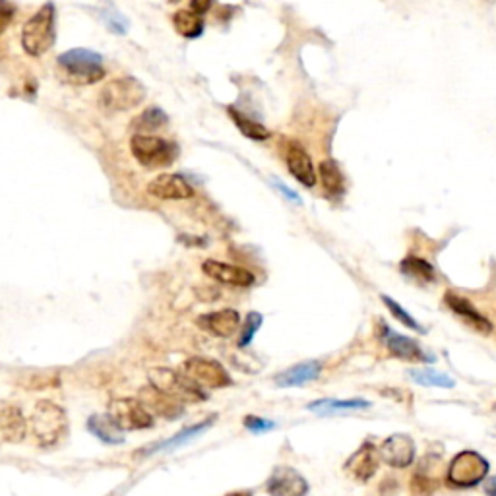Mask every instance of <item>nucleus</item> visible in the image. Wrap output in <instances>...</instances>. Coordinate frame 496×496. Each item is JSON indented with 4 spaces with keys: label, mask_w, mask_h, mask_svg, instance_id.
<instances>
[{
    "label": "nucleus",
    "mask_w": 496,
    "mask_h": 496,
    "mask_svg": "<svg viewBox=\"0 0 496 496\" xmlns=\"http://www.w3.org/2000/svg\"><path fill=\"white\" fill-rule=\"evenodd\" d=\"M198 328L208 332L215 337H231L236 330L241 328V314L235 309H223V311L208 312L196 320Z\"/></svg>",
    "instance_id": "dca6fc26"
},
{
    "label": "nucleus",
    "mask_w": 496,
    "mask_h": 496,
    "mask_svg": "<svg viewBox=\"0 0 496 496\" xmlns=\"http://www.w3.org/2000/svg\"><path fill=\"white\" fill-rule=\"evenodd\" d=\"M488 473V462L473 450H463L450 462L448 469V483L454 487H475L481 481H485Z\"/></svg>",
    "instance_id": "0eeeda50"
},
{
    "label": "nucleus",
    "mask_w": 496,
    "mask_h": 496,
    "mask_svg": "<svg viewBox=\"0 0 496 496\" xmlns=\"http://www.w3.org/2000/svg\"><path fill=\"white\" fill-rule=\"evenodd\" d=\"M183 374H186L198 386L211 388V390H221L233 384L223 364H219L213 359H204V357H190L188 361H185Z\"/></svg>",
    "instance_id": "1a4fd4ad"
},
{
    "label": "nucleus",
    "mask_w": 496,
    "mask_h": 496,
    "mask_svg": "<svg viewBox=\"0 0 496 496\" xmlns=\"http://www.w3.org/2000/svg\"><path fill=\"white\" fill-rule=\"evenodd\" d=\"M271 183H274V186L278 188L279 192L283 194V198H287V200H291V202H295V204H299V206L303 204V200H301V196H299V194L295 192V190H291L289 186L283 185L281 180H278V178H274Z\"/></svg>",
    "instance_id": "e433bc0d"
},
{
    "label": "nucleus",
    "mask_w": 496,
    "mask_h": 496,
    "mask_svg": "<svg viewBox=\"0 0 496 496\" xmlns=\"http://www.w3.org/2000/svg\"><path fill=\"white\" fill-rule=\"evenodd\" d=\"M150 384L153 388H157L165 394L173 395L180 399L183 404L186 402H204L206 394L204 390L196 382L188 378L183 372H175L171 369H152L150 370Z\"/></svg>",
    "instance_id": "423d86ee"
},
{
    "label": "nucleus",
    "mask_w": 496,
    "mask_h": 496,
    "mask_svg": "<svg viewBox=\"0 0 496 496\" xmlns=\"http://www.w3.org/2000/svg\"><path fill=\"white\" fill-rule=\"evenodd\" d=\"M244 427L254 432V434H262V432H268V430L276 429V425L271 420L262 419V417H254V415H248L244 417Z\"/></svg>",
    "instance_id": "f704fd0d"
},
{
    "label": "nucleus",
    "mask_w": 496,
    "mask_h": 496,
    "mask_svg": "<svg viewBox=\"0 0 496 496\" xmlns=\"http://www.w3.org/2000/svg\"><path fill=\"white\" fill-rule=\"evenodd\" d=\"M163 125H167V115L160 109V107H150L134 120V128L138 130V134L143 132H153L160 130Z\"/></svg>",
    "instance_id": "c756f323"
},
{
    "label": "nucleus",
    "mask_w": 496,
    "mask_h": 496,
    "mask_svg": "<svg viewBox=\"0 0 496 496\" xmlns=\"http://www.w3.org/2000/svg\"><path fill=\"white\" fill-rule=\"evenodd\" d=\"M409 376L415 384L427 388H454L455 380L450 378L444 372H438L432 369H417L409 370Z\"/></svg>",
    "instance_id": "c85d7f7f"
},
{
    "label": "nucleus",
    "mask_w": 496,
    "mask_h": 496,
    "mask_svg": "<svg viewBox=\"0 0 496 496\" xmlns=\"http://www.w3.org/2000/svg\"><path fill=\"white\" fill-rule=\"evenodd\" d=\"M213 420H215V415H213V417H208V419H204L202 423H198V425H194V427H188V429L180 430V432H177L175 437H171L167 438V440H161V442H155V444L143 448L142 454L150 455V454H157V452H173V450H177V448H180V446L188 444V442H192L194 438H198L200 434H204V432L213 425Z\"/></svg>",
    "instance_id": "aec40b11"
},
{
    "label": "nucleus",
    "mask_w": 496,
    "mask_h": 496,
    "mask_svg": "<svg viewBox=\"0 0 496 496\" xmlns=\"http://www.w3.org/2000/svg\"><path fill=\"white\" fill-rule=\"evenodd\" d=\"M322 372V364L318 361H304L295 364L291 369L279 372L276 376V386L279 388H295L304 386L312 380H316Z\"/></svg>",
    "instance_id": "4be33fe9"
},
{
    "label": "nucleus",
    "mask_w": 496,
    "mask_h": 496,
    "mask_svg": "<svg viewBox=\"0 0 496 496\" xmlns=\"http://www.w3.org/2000/svg\"><path fill=\"white\" fill-rule=\"evenodd\" d=\"M173 27L178 35L186 39H198L204 34L202 16L194 14L192 10H178L173 14Z\"/></svg>",
    "instance_id": "393cba45"
},
{
    "label": "nucleus",
    "mask_w": 496,
    "mask_h": 496,
    "mask_svg": "<svg viewBox=\"0 0 496 496\" xmlns=\"http://www.w3.org/2000/svg\"><path fill=\"white\" fill-rule=\"evenodd\" d=\"M146 87L132 76H122L117 80H111L99 93V105L109 113H125V111L136 109L138 105L146 101Z\"/></svg>",
    "instance_id": "20e7f679"
},
{
    "label": "nucleus",
    "mask_w": 496,
    "mask_h": 496,
    "mask_svg": "<svg viewBox=\"0 0 496 496\" xmlns=\"http://www.w3.org/2000/svg\"><path fill=\"white\" fill-rule=\"evenodd\" d=\"M399 269L407 278L415 279V281H419L423 285H429L432 281H437L434 268L425 258H419V256H407V258H404L402 264H399Z\"/></svg>",
    "instance_id": "b1692460"
},
{
    "label": "nucleus",
    "mask_w": 496,
    "mask_h": 496,
    "mask_svg": "<svg viewBox=\"0 0 496 496\" xmlns=\"http://www.w3.org/2000/svg\"><path fill=\"white\" fill-rule=\"evenodd\" d=\"M376 467H378V455L370 442H364L345 463V469L359 481H369L376 473Z\"/></svg>",
    "instance_id": "412c9836"
},
{
    "label": "nucleus",
    "mask_w": 496,
    "mask_h": 496,
    "mask_svg": "<svg viewBox=\"0 0 496 496\" xmlns=\"http://www.w3.org/2000/svg\"><path fill=\"white\" fill-rule=\"evenodd\" d=\"M444 303L450 311L454 312L458 318H462L463 322H465L469 328L475 330V332H479L483 336H488V334L493 332V324H490L467 299H463V297L455 293H446Z\"/></svg>",
    "instance_id": "a211bd4d"
},
{
    "label": "nucleus",
    "mask_w": 496,
    "mask_h": 496,
    "mask_svg": "<svg viewBox=\"0 0 496 496\" xmlns=\"http://www.w3.org/2000/svg\"><path fill=\"white\" fill-rule=\"evenodd\" d=\"M57 384H59V378L52 376V374H47V372H43V374H31L29 380L26 382L27 390H45V388L57 386Z\"/></svg>",
    "instance_id": "72a5a7b5"
},
{
    "label": "nucleus",
    "mask_w": 496,
    "mask_h": 496,
    "mask_svg": "<svg viewBox=\"0 0 496 496\" xmlns=\"http://www.w3.org/2000/svg\"><path fill=\"white\" fill-rule=\"evenodd\" d=\"M57 62H59L60 70L68 76V80L78 85L97 84L107 74V70L103 66L101 55L90 51V49H70V51L62 52Z\"/></svg>",
    "instance_id": "7ed1b4c3"
},
{
    "label": "nucleus",
    "mask_w": 496,
    "mask_h": 496,
    "mask_svg": "<svg viewBox=\"0 0 496 496\" xmlns=\"http://www.w3.org/2000/svg\"><path fill=\"white\" fill-rule=\"evenodd\" d=\"M140 402L152 415H160V417L169 420L178 419L185 411V404L180 399L165 394V392H161V390L153 386L143 388L140 392Z\"/></svg>",
    "instance_id": "f8f14e48"
},
{
    "label": "nucleus",
    "mask_w": 496,
    "mask_h": 496,
    "mask_svg": "<svg viewBox=\"0 0 496 496\" xmlns=\"http://www.w3.org/2000/svg\"><path fill=\"white\" fill-rule=\"evenodd\" d=\"M27 434V420L17 405H6L0 411V437L4 442H22Z\"/></svg>",
    "instance_id": "6ab92c4d"
},
{
    "label": "nucleus",
    "mask_w": 496,
    "mask_h": 496,
    "mask_svg": "<svg viewBox=\"0 0 496 496\" xmlns=\"http://www.w3.org/2000/svg\"><path fill=\"white\" fill-rule=\"evenodd\" d=\"M318 173L320 183L324 186V190L328 192V196H341L343 194V173H341V169L337 167L336 161H322Z\"/></svg>",
    "instance_id": "bb28decb"
},
{
    "label": "nucleus",
    "mask_w": 496,
    "mask_h": 496,
    "mask_svg": "<svg viewBox=\"0 0 496 496\" xmlns=\"http://www.w3.org/2000/svg\"><path fill=\"white\" fill-rule=\"evenodd\" d=\"M370 402L367 399H320L309 405V411L318 415H332L339 411H351V409H369Z\"/></svg>",
    "instance_id": "cd10ccee"
},
{
    "label": "nucleus",
    "mask_w": 496,
    "mask_h": 496,
    "mask_svg": "<svg viewBox=\"0 0 496 496\" xmlns=\"http://www.w3.org/2000/svg\"><path fill=\"white\" fill-rule=\"evenodd\" d=\"M382 303L386 304L388 311L392 312V316H394V318L397 320L399 324H404L405 328L413 330V332H420V334H425V328L420 326V324H419V322H417V320L413 318V316H411V314H409V312L405 311V309H404V306H402V304L395 303V301H394V299H392V297H386V295H382Z\"/></svg>",
    "instance_id": "7c9ffc66"
},
{
    "label": "nucleus",
    "mask_w": 496,
    "mask_h": 496,
    "mask_svg": "<svg viewBox=\"0 0 496 496\" xmlns=\"http://www.w3.org/2000/svg\"><path fill=\"white\" fill-rule=\"evenodd\" d=\"M202 269L208 278L215 279L219 283H225V285L250 287L254 283V279H256L253 271H248L246 268L219 260H204Z\"/></svg>",
    "instance_id": "2eb2a0df"
},
{
    "label": "nucleus",
    "mask_w": 496,
    "mask_h": 496,
    "mask_svg": "<svg viewBox=\"0 0 496 496\" xmlns=\"http://www.w3.org/2000/svg\"><path fill=\"white\" fill-rule=\"evenodd\" d=\"M55 39H57V8L52 2H45L22 27V47L29 57H41L55 45Z\"/></svg>",
    "instance_id": "f257e3e1"
},
{
    "label": "nucleus",
    "mask_w": 496,
    "mask_h": 496,
    "mask_svg": "<svg viewBox=\"0 0 496 496\" xmlns=\"http://www.w3.org/2000/svg\"><path fill=\"white\" fill-rule=\"evenodd\" d=\"M262 326V314L260 312H250L246 318H244V324L241 326V337H239V347H246V345L253 341V337L256 336V332L260 330Z\"/></svg>",
    "instance_id": "2f4dec72"
},
{
    "label": "nucleus",
    "mask_w": 496,
    "mask_h": 496,
    "mask_svg": "<svg viewBox=\"0 0 496 496\" xmlns=\"http://www.w3.org/2000/svg\"><path fill=\"white\" fill-rule=\"evenodd\" d=\"M14 14H16L14 4L10 0H0V35L8 29L12 20H14Z\"/></svg>",
    "instance_id": "c9c22d12"
},
{
    "label": "nucleus",
    "mask_w": 496,
    "mask_h": 496,
    "mask_svg": "<svg viewBox=\"0 0 496 496\" xmlns=\"http://www.w3.org/2000/svg\"><path fill=\"white\" fill-rule=\"evenodd\" d=\"M107 415L120 430H143L153 427L152 413L143 407L140 399H132V397L113 399Z\"/></svg>",
    "instance_id": "6e6552de"
},
{
    "label": "nucleus",
    "mask_w": 496,
    "mask_h": 496,
    "mask_svg": "<svg viewBox=\"0 0 496 496\" xmlns=\"http://www.w3.org/2000/svg\"><path fill=\"white\" fill-rule=\"evenodd\" d=\"M378 452L382 462H386L395 469H404L409 467L415 460V442L407 434H392L384 440Z\"/></svg>",
    "instance_id": "ddd939ff"
},
{
    "label": "nucleus",
    "mask_w": 496,
    "mask_h": 496,
    "mask_svg": "<svg viewBox=\"0 0 496 496\" xmlns=\"http://www.w3.org/2000/svg\"><path fill=\"white\" fill-rule=\"evenodd\" d=\"M211 2H213V0H190V8H192L194 14L204 16V14L211 8Z\"/></svg>",
    "instance_id": "4c0bfd02"
},
{
    "label": "nucleus",
    "mask_w": 496,
    "mask_h": 496,
    "mask_svg": "<svg viewBox=\"0 0 496 496\" xmlns=\"http://www.w3.org/2000/svg\"><path fill=\"white\" fill-rule=\"evenodd\" d=\"M87 430L92 432L93 437L105 442V444L117 446L125 442L122 430L118 429L117 425L109 419V415H92L87 419Z\"/></svg>",
    "instance_id": "5701e85b"
},
{
    "label": "nucleus",
    "mask_w": 496,
    "mask_h": 496,
    "mask_svg": "<svg viewBox=\"0 0 496 496\" xmlns=\"http://www.w3.org/2000/svg\"><path fill=\"white\" fill-rule=\"evenodd\" d=\"M103 20H105V26L109 27L113 34H127L128 31V20L122 14H118L115 10H105L103 12Z\"/></svg>",
    "instance_id": "473e14b6"
},
{
    "label": "nucleus",
    "mask_w": 496,
    "mask_h": 496,
    "mask_svg": "<svg viewBox=\"0 0 496 496\" xmlns=\"http://www.w3.org/2000/svg\"><path fill=\"white\" fill-rule=\"evenodd\" d=\"M148 194L157 200H190L196 192L180 175H160L148 185Z\"/></svg>",
    "instance_id": "4468645a"
},
{
    "label": "nucleus",
    "mask_w": 496,
    "mask_h": 496,
    "mask_svg": "<svg viewBox=\"0 0 496 496\" xmlns=\"http://www.w3.org/2000/svg\"><path fill=\"white\" fill-rule=\"evenodd\" d=\"M380 339L382 343L386 345L388 351L402 359V361H409V362H432L434 357L430 353H427L423 347H420L415 339L407 336H402L397 334L394 330H390L388 326H380Z\"/></svg>",
    "instance_id": "9d476101"
},
{
    "label": "nucleus",
    "mask_w": 496,
    "mask_h": 496,
    "mask_svg": "<svg viewBox=\"0 0 496 496\" xmlns=\"http://www.w3.org/2000/svg\"><path fill=\"white\" fill-rule=\"evenodd\" d=\"M285 163L289 173L293 175L303 186H314L316 185V171H314V163H312L311 155L306 153L303 146L295 142H287L285 148Z\"/></svg>",
    "instance_id": "f3484780"
},
{
    "label": "nucleus",
    "mask_w": 496,
    "mask_h": 496,
    "mask_svg": "<svg viewBox=\"0 0 496 496\" xmlns=\"http://www.w3.org/2000/svg\"><path fill=\"white\" fill-rule=\"evenodd\" d=\"M227 113L231 120L235 122V127L239 128L246 138L256 140V142H264V140H268L269 136H271L268 128L262 127L260 122H256V120H253L250 117H246L244 113H241V111L235 109V107H227Z\"/></svg>",
    "instance_id": "a878e982"
},
{
    "label": "nucleus",
    "mask_w": 496,
    "mask_h": 496,
    "mask_svg": "<svg viewBox=\"0 0 496 496\" xmlns=\"http://www.w3.org/2000/svg\"><path fill=\"white\" fill-rule=\"evenodd\" d=\"M485 495L496 496V477H493V479H488L487 483H485Z\"/></svg>",
    "instance_id": "58836bf2"
},
{
    "label": "nucleus",
    "mask_w": 496,
    "mask_h": 496,
    "mask_svg": "<svg viewBox=\"0 0 496 496\" xmlns=\"http://www.w3.org/2000/svg\"><path fill=\"white\" fill-rule=\"evenodd\" d=\"M227 496H253L250 493H246V490H243V493H231V495Z\"/></svg>",
    "instance_id": "ea45409f"
},
{
    "label": "nucleus",
    "mask_w": 496,
    "mask_h": 496,
    "mask_svg": "<svg viewBox=\"0 0 496 496\" xmlns=\"http://www.w3.org/2000/svg\"><path fill=\"white\" fill-rule=\"evenodd\" d=\"M31 434L41 448L59 446L68 437L66 411L49 399L37 402L31 413Z\"/></svg>",
    "instance_id": "f03ea898"
},
{
    "label": "nucleus",
    "mask_w": 496,
    "mask_h": 496,
    "mask_svg": "<svg viewBox=\"0 0 496 496\" xmlns=\"http://www.w3.org/2000/svg\"><path fill=\"white\" fill-rule=\"evenodd\" d=\"M266 490L269 496H306L309 483L303 475L289 465H278L271 471Z\"/></svg>",
    "instance_id": "9b49d317"
},
{
    "label": "nucleus",
    "mask_w": 496,
    "mask_h": 496,
    "mask_svg": "<svg viewBox=\"0 0 496 496\" xmlns=\"http://www.w3.org/2000/svg\"><path fill=\"white\" fill-rule=\"evenodd\" d=\"M130 152L143 169H161L175 163L178 148L161 136L134 134L130 138Z\"/></svg>",
    "instance_id": "39448f33"
}]
</instances>
